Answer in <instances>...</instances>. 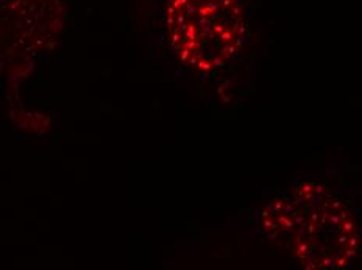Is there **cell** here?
Segmentation results:
<instances>
[{"label":"cell","instance_id":"6da1fadb","mask_svg":"<svg viewBox=\"0 0 362 270\" xmlns=\"http://www.w3.org/2000/svg\"><path fill=\"white\" fill-rule=\"evenodd\" d=\"M236 0H173V42L187 63L213 69L233 55L240 30Z\"/></svg>","mask_w":362,"mask_h":270}]
</instances>
